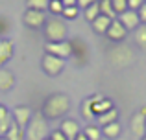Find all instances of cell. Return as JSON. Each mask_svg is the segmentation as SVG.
Segmentation results:
<instances>
[{"instance_id":"obj_39","label":"cell","mask_w":146,"mask_h":140,"mask_svg":"<svg viewBox=\"0 0 146 140\" xmlns=\"http://www.w3.org/2000/svg\"><path fill=\"white\" fill-rule=\"evenodd\" d=\"M44 140H50V138H44Z\"/></svg>"},{"instance_id":"obj_24","label":"cell","mask_w":146,"mask_h":140,"mask_svg":"<svg viewBox=\"0 0 146 140\" xmlns=\"http://www.w3.org/2000/svg\"><path fill=\"white\" fill-rule=\"evenodd\" d=\"M83 13H85V18H87V20L93 22L94 18L100 15V6H98V2H94V4H91L89 7H85V9H83Z\"/></svg>"},{"instance_id":"obj_23","label":"cell","mask_w":146,"mask_h":140,"mask_svg":"<svg viewBox=\"0 0 146 140\" xmlns=\"http://www.w3.org/2000/svg\"><path fill=\"white\" fill-rule=\"evenodd\" d=\"M82 116H83L85 120H93V118H96V116H94V112H93L91 98H87V100H83V101H82Z\"/></svg>"},{"instance_id":"obj_9","label":"cell","mask_w":146,"mask_h":140,"mask_svg":"<svg viewBox=\"0 0 146 140\" xmlns=\"http://www.w3.org/2000/svg\"><path fill=\"white\" fill-rule=\"evenodd\" d=\"M11 116H13V122L17 124L21 129L26 131V127H28L30 120H32V116H33V111L28 105H17V107L13 109V112H11Z\"/></svg>"},{"instance_id":"obj_8","label":"cell","mask_w":146,"mask_h":140,"mask_svg":"<svg viewBox=\"0 0 146 140\" xmlns=\"http://www.w3.org/2000/svg\"><path fill=\"white\" fill-rule=\"evenodd\" d=\"M22 22L32 30H41L46 22V15L44 11H37V9H26L22 15Z\"/></svg>"},{"instance_id":"obj_21","label":"cell","mask_w":146,"mask_h":140,"mask_svg":"<svg viewBox=\"0 0 146 140\" xmlns=\"http://www.w3.org/2000/svg\"><path fill=\"white\" fill-rule=\"evenodd\" d=\"M135 43L139 48H146V24H141L139 28L135 30Z\"/></svg>"},{"instance_id":"obj_22","label":"cell","mask_w":146,"mask_h":140,"mask_svg":"<svg viewBox=\"0 0 146 140\" xmlns=\"http://www.w3.org/2000/svg\"><path fill=\"white\" fill-rule=\"evenodd\" d=\"M50 0H26V9H37V11H46Z\"/></svg>"},{"instance_id":"obj_11","label":"cell","mask_w":146,"mask_h":140,"mask_svg":"<svg viewBox=\"0 0 146 140\" xmlns=\"http://www.w3.org/2000/svg\"><path fill=\"white\" fill-rule=\"evenodd\" d=\"M117 18L120 20V24L124 26V28L128 30V32H135V30L141 26L139 15H137V11H133V9H126L124 13H120Z\"/></svg>"},{"instance_id":"obj_27","label":"cell","mask_w":146,"mask_h":140,"mask_svg":"<svg viewBox=\"0 0 146 140\" xmlns=\"http://www.w3.org/2000/svg\"><path fill=\"white\" fill-rule=\"evenodd\" d=\"M80 15V9L76 6H70V7H63V13H61V17L67 18V20H72V18H76Z\"/></svg>"},{"instance_id":"obj_31","label":"cell","mask_w":146,"mask_h":140,"mask_svg":"<svg viewBox=\"0 0 146 140\" xmlns=\"http://www.w3.org/2000/svg\"><path fill=\"white\" fill-rule=\"evenodd\" d=\"M94 2H98V0H76V7L78 9H85V7H89Z\"/></svg>"},{"instance_id":"obj_14","label":"cell","mask_w":146,"mask_h":140,"mask_svg":"<svg viewBox=\"0 0 146 140\" xmlns=\"http://www.w3.org/2000/svg\"><path fill=\"white\" fill-rule=\"evenodd\" d=\"M13 50H15L13 39L2 37V39H0V66H4L11 57H13Z\"/></svg>"},{"instance_id":"obj_6","label":"cell","mask_w":146,"mask_h":140,"mask_svg":"<svg viewBox=\"0 0 146 140\" xmlns=\"http://www.w3.org/2000/svg\"><path fill=\"white\" fill-rule=\"evenodd\" d=\"M44 54L56 55L59 59L72 57V44L70 41H61V43H44Z\"/></svg>"},{"instance_id":"obj_32","label":"cell","mask_w":146,"mask_h":140,"mask_svg":"<svg viewBox=\"0 0 146 140\" xmlns=\"http://www.w3.org/2000/svg\"><path fill=\"white\" fill-rule=\"evenodd\" d=\"M144 4V0H128V9H133V11H137L141 6Z\"/></svg>"},{"instance_id":"obj_29","label":"cell","mask_w":146,"mask_h":140,"mask_svg":"<svg viewBox=\"0 0 146 140\" xmlns=\"http://www.w3.org/2000/svg\"><path fill=\"white\" fill-rule=\"evenodd\" d=\"M7 30H9V22H7V18L4 15H0V35H4Z\"/></svg>"},{"instance_id":"obj_28","label":"cell","mask_w":146,"mask_h":140,"mask_svg":"<svg viewBox=\"0 0 146 140\" xmlns=\"http://www.w3.org/2000/svg\"><path fill=\"white\" fill-rule=\"evenodd\" d=\"M111 4H113V9L117 13V17L128 9V0H111Z\"/></svg>"},{"instance_id":"obj_7","label":"cell","mask_w":146,"mask_h":140,"mask_svg":"<svg viewBox=\"0 0 146 140\" xmlns=\"http://www.w3.org/2000/svg\"><path fill=\"white\" fill-rule=\"evenodd\" d=\"M129 129L135 135V138H143L146 135V107H141L135 114H131L129 118Z\"/></svg>"},{"instance_id":"obj_26","label":"cell","mask_w":146,"mask_h":140,"mask_svg":"<svg viewBox=\"0 0 146 140\" xmlns=\"http://www.w3.org/2000/svg\"><path fill=\"white\" fill-rule=\"evenodd\" d=\"M63 2L61 0H50L48 2V11L54 15V17H57V15H61L63 13Z\"/></svg>"},{"instance_id":"obj_13","label":"cell","mask_w":146,"mask_h":140,"mask_svg":"<svg viewBox=\"0 0 146 140\" xmlns=\"http://www.w3.org/2000/svg\"><path fill=\"white\" fill-rule=\"evenodd\" d=\"M59 131L65 135V138H67V140H74L80 133H82L80 124L76 122V120H72V118H65L63 122H61V126H59Z\"/></svg>"},{"instance_id":"obj_17","label":"cell","mask_w":146,"mask_h":140,"mask_svg":"<svg viewBox=\"0 0 146 140\" xmlns=\"http://www.w3.org/2000/svg\"><path fill=\"white\" fill-rule=\"evenodd\" d=\"M100 131H102V137H106L109 140H117L122 133V126H120V122H113L109 126H104Z\"/></svg>"},{"instance_id":"obj_38","label":"cell","mask_w":146,"mask_h":140,"mask_svg":"<svg viewBox=\"0 0 146 140\" xmlns=\"http://www.w3.org/2000/svg\"><path fill=\"white\" fill-rule=\"evenodd\" d=\"M141 140H146V135H144V137H143V138H141Z\"/></svg>"},{"instance_id":"obj_18","label":"cell","mask_w":146,"mask_h":140,"mask_svg":"<svg viewBox=\"0 0 146 140\" xmlns=\"http://www.w3.org/2000/svg\"><path fill=\"white\" fill-rule=\"evenodd\" d=\"M96 120H98V126H102V127L109 126V124H113V122H118V109L113 107V109H109V111L102 112V114L96 116Z\"/></svg>"},{"instance_id":"obj_35","label":"cell","mask_w":146,"mask_h":140,"mask_svg":"<svg viewBox=\"0 0 146 140\" xmlns=\"http://www.w3.org/2000/svg\"><path fill=\"white\" fill-rule=\"evenodd\" d=\"M65 7H70V6H76V0H61Z\"/></svg>"},{"instance_id":"obj_3","label":"cell","mask_w":146,"mask_h":140,"mask_svg":"<svg viewBox=\"0 0 146 140\" xmlns=\"http://www.w3.org/2000/svg\"><path fill=\"white\" fill-rule=\"evenodd\" d=\"M50 137L48 120L41 112H33L28 127H26V138L28 140H44Z\"/></svg>"},{"instance_id":"obj_40","label":"cell","mask_w":146,"mask_h":140,"mask_svg":"<svg viewBox=\"0 0 146 140\" xmlns=\"http://www.w3.org/2000/svg\"><path fill=\"white\" fill-rule=\"evenodd\" d=\"M144 2H146V0H144Z\"/></svg>"},{"instance_id":"obj_20","label":"cell","mask_w":146,"mask_h":140,"mask_svg":"<svg viewBox=\"0 0 146 140\" xmlns=\"http://www.w3.org/2000/svg\"><path fill=\"white\" fill-rule=\"evenodd\" d=\"M98 6H100V15L111 18V20H115V18H117V13H115V9H113V4H111V0H100Z\"/></svg>"},{"instance_id":"obj_36","label":"cell","mask_w":146,"mask_h":140,"mask_svg":"<svg viewBox=\"0 0 146 140\" xmlns=\"http://www.w3.org/2000/svg\"><path fill=\"white\" fill-rule=\"evenodd\" d=\"M74 140H89V138H87V137H85L83 133H80V135H78V137H76Z\"/></svg>"},{"instance_id":"obj_5","label":"cell","mask_w":146,"mask_h":140,"mask_svg":"<svg viewBox=\"0 0 146 140\" xmlns=\"http://www.w3.org/2000/svg\"><path fill=\"white\" fill-rule=\"evenodd\" d=\"M41 68L46 76H59L65 68V59H59L56 55H50V54H44L43 59H41Z\"/></svg>"},{"instance_id":"obj_10","label":"cell","mask_w":146,"mask_h":140,"mask_svg":"<svg viewBox=\"0 0 146 140\" xmlns=\"http://www.w3.org/2000/svg\"><path fill=\"white\" fill-rule=\"evenodd\" d=\"M106 37L111 41V43L118 44V43H122V41H124L126 37H128V30H126L124 26L120 24V20H118V18H115V20H111L109 28H107Z\"/></svg>"},{"instance_id":"obj_12","label":"cell","mask_w":146,"mask_h":140,"mask_svg":"<svg viewBox=\"0 0 146 140\" xmlns=\"http://www.w3.org/2000/svg\"><path fill=\"white\" fill-rule=\"evenodd\" d=\"M91 105H93L94 116H98V114H102V112H106V111H109V109L115 107L113 101H111L109 98L102 96V94H94V96L91 98Z\"/></svg>"},{"instance_id":"obj_2","label":"cell","mask_w":146,"mask_h":140,"mask_svg":"<svg viewBox=\"0 0 146 140\" xmlns=\"http://www.w3.org/2000/svg\"><path fill=\"white\" fill-rule=\"evenodd\" d=\"M107 61H109V65L113 66V68L120 70V68L129 66L133 61H135V54L131 52L129 46L118 43V44H115V46L107 48Z\"/></svg>"},{"instance_id":"obj_1","label":"cell","mask_w":146,"mask_h":140,"mask_svg":"<svg viewBox=\"0 0 146 140\" xmlns=\"http://www.w3.org/2000/svg\"><path fill=\"white\" fill-rule=\"evenodd\" d=\"M68 109H70V98L65 92H56V94H50L44 100L41 114L46 120H57V118H63L68 112Z\"/></svg>"},{"instance_id":"obj_15","label":"cell","mask_w":146,"mask_h":140,"mask_svg":"<svg viewBox=\"0 0 146 140\" xmlns=\"http://www.w3.org/2000/svg\"><path fill=\"white\" fill-rule=\"evenodd\" d=\"M15 87V76L11 70L0 66V92H7Z\"/></svg>"},{"instance_id":"obj_34","label":"cell","mask_w":146,"mask_h":140,"mask_svg":"<svg viewBox=\"0 0 146 140\" xmlns=\"http://www.w3.org/2000/svg\"><path fill=\"white\" fill-rule=\"evenodd\" d=\"M7 114H11V112L7 111V107H6V105H2V103H0V120H2V118H6Z\"/></svg>"},{"instance_id":"obj_37","label":"cell","mask_w":146,"mask_h":140,"mask_svg":"<svg viewBox=\"0 0 146 140\" xmlns=\"http://www.w3.org/2000/svg\"><path fill=\"white\" fill-rule=\"evenodd\" d=\"M0 140H7V138H6V137H0Z\"/></svg>"},{"instance_id":"obj_4","label":"cell","mask_w":146,"mask_h":140,"mask_svg":"<svg viewBox=\"0 0 146 140\" xmlns=\"http://www.w3.org/2000/svg\"><path fill=\"white\" fill-rule=\"evenodd\" d=\"M43 32H44V37H46V43H61V41H67V35H68L65 20H61L57 17L46 18Z\"/></svg>"},{"instance_id":"obj_25","label":"cell","mask_w":146,"mask_h":140,"mask_svg":"<svg viewBox=\"0 0 146 140\" xmlns=\"http://www.w3.org/2000/svg\"><path fill=\"white\" fill-rule=\"evenodd\" d=\"M83 135H85L89 140H100L102 138V131H100L98 126H87L85 131H83Z\"/></svg>"},{"instance_id":"obj_16","label":"cell","mask_w":146,"mask_h":140,"mask_svg":"<svg viewBox=\"0 0 146 140\" xmlns=\"http://www.w3.org/2000/svg\"><path fill=\"white\" fill-rule=\"evenodd\" d=\"M109 24H111V18L104 17V15H98V17L94 18L93 22H91V28H93V32L98 33V35H106Z\"/></svg>"},{"instance_id":"obj_19","label":"cell","mask_w":146,"mask_h":140,"mask_svg":"<svg viewBox=\"0 0 146 140\" xmlns=\"http://www.w3.org/2000/svg\"><path fill=\"white\" fill-rule=\"evenodd\" d=\"M6 138L7 140H26V131L21 129V127L13 122V124H11V127L7 129V133H6Z\"/></svg>"},{"instance_id":"obj_33","label":"cell","mask_w":146,"mask_h":140,"mask_svg":"<svg viewBox=\"0 0 146 140\" xmlns=\"http://www.w3.org/2000/svg\"><path fill=\"white\" fill-rule=\"evenodd\" d=\"M50 140H67L65 138V135L61 133L59 129H56V131H50V137H48Z\"/></svg>"},{"instance_id":"obj_30","label":"cell","mask_w":146,"mask_h":140,"mask_svg":"<svg viewBox=\"0 0 146 140\" xmlns=\"http://www.w3.org/2000/svg\"><path fill=\"white\" fill-rule=\"evenodd\" d=\"M137 15H139V20H141V24H146V2L143 4V6L137 9Z\"/></svg>"}]
</instances>
